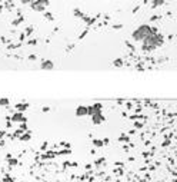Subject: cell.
<instances>
[{
  "label": "cell",
  "mask_w": 177,
  "mask_h": 182,
  "mask_svg": "<svg viewBox=\"0 0 177 182\" xmlns=\"http://www.w3.org/2000/svg\"><path fill=\"white\" fill-rule=\"evenodd\" d=\"M143 42H144L143 49L144 50H152V49H154V47H157V46H160L163 39H161L160 34H153L152 33L147 39H144Z\"/></svg>",
  "instance_id": "1"
},
{
  "label": "cell",
  "mask_w": 177,
  "mask_h": 182,
  "mask_svg": "<svg viewBox=\"0 0 177 182\" xmlns=\"http://www.w3.org/2000/svg\"><path fill=\"white\" fill-rule=\"evenodd\" d=\"M40 69L43 71H52L53 69V62H50V60H43L40 65Z\"/></svg>",
  "instance_id": "4"
},
{
  "label": "cell",
  "mask_w": 177,
  "mask_h": 182,
  "mask_svg": "<svg viewBox=\"0 0 177 182\" xmlns=\"http://www.w3.org/2000/svg\"><path fill=\"white\" fill-rule=\"evenodd\" d=\"M163 2H164V0H156V2L153 3V6H159V4H161Z\"/></svg>",
  "instance_id": "6"
},
{
  "label": "cell",
  "mask_w": 177,
  "mask_h": 182,
  "mask_svg": "<svg viewBox=\"0 0 177 182\" xmlns=\"http://www.w3.org/2000/svg\"><path fill=\"white\" fill-rule=\"evenodd\" d=\"M152 33H153L152 27L147 25H143V26H140L139 29H136L133 32V39H134V40H144V39H147Z\"/></svg>",
  "instance_id": "2"
},
{
  "label": "cell",
  "mask_w": 177,
  "mask_h": 182,
  "mask_svg": "<svg viewBox=\"0 0 177 182\" xmlns=\"http://www.w3.org/2000/svg\"><path fill=\"white\" fill-rule=\"evenodd\" d=\"M23 4H27V3H33V0H20Z\"/></svg>",
  "instance_id": "7"
},
{
  "label": "cell",
  "mask_w": 177,
  "mask_h": 182,
  "mask_svg": "<svg viewBox=\"0 0 177 182\" xmlns=\"http://www.w3.org/2000/svg\"><path fill=\"white\" fill-rule=\"evenodd\" d=\"M76 115H77V116L89 115V108H86V106H79L77 111H76Z\"/></svg>",
  "instance_id": "5"
},
{
  "label": "cell",
  "mask_w": 177,
  "mask_h": 182,
  "mask_svg": "<svg viewBox=\"0 0 177 182\" xmlns=\"http://www.w3.org/2000/svg\"><path fill=\"white\" fill-rule=\"evenodd\" d=\"M47 6V0H34L32 3V9L33 10H37V12H43Z\"/></svg>",
  "instance_id": "3"
},
{
  "label": "cell",
  "mask_w": 177,
  "mask_h": 182,
  "mask_svg": "<svg viewBox=\"0 0 177 182\" xmlns=\"http://www.w3.org/2000/svg\"><path fill=\"white\" fill-rule=\"evenodd\" d=\"M9 100L7 99H3V100H0V105H7Z\"/></svg>",
  "instance_id": "8"
}]
</instances>
